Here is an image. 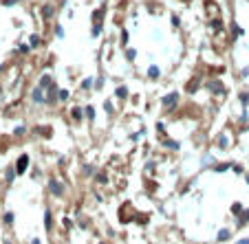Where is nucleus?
Returning <instances> with one entry per match:
<instances>
[{"mask_svg": "<svg viewBox=\"0 0 249 244\" xmlns=\"http://www.w3.org/2000/svg\"><path fill=\"white\" fill-rule=\"evenodd\" d=\"M101 18H104V7L97 9L93 13V20H95V26H93V35H99L101 33Z\"/></svg>", "mask_w": 249, "mask_h": 244, "instance_id": "f257e3e1", "label": "nucleus"}, {"mask_svg": "<svg viewBox=\"0 0 249 244\" xmlns=\"http://www.w3.org/2000/svg\"><path fill=\"white\" fill-rule=\"evenodd\" d=\"M176 101H179V93H170V95H166V97L161 99V106H163V108H172Z\"/></svg>", "mask_w": 249, "mask_h": 244, "instance_id": "f03ea898", "label": "nucleus"}, {"mask_svg": "<svg viewBox=\"0 0 249 244\" xmlns=\"http://www.w3.org/2000/svg\"><path fill=\"white\" fill-rule=\"evenodd\" d=\"M26 165H29V156H26V154H22V156L18 159V163H16V172H18V174H25V172H26Z\"/></svg>", "mask_w": 249, "mask_h": 244, "instance_id": "7ed1b4c3", "label": "nucleus"}, {"mask_svg": "<svg viewBox=\"0 0 249 244\" xmlns=\"http://www.w3.org/2000/svg\"><path fill=\"white\" fill-rule=\"evenodd\" d=\"M207 88H209V90H212L214 95H223V93H225V86L221 84L218 79H212V82L207 84Z\"/></svg>", "mask_w": 249, "mask_h": 244, "instance_id": "20e7f679", "label": "nucleus"}, {"mask_svg": "<svg viewBox=\"0 0 249 244\" xmlns=\"http://www.w3.org/2000/svg\"><path fill=\"white\" fill-rule=\"evenodd\" d=\"M209 26H212L214 33H223V20H221V18H212V20H209Z\"/></svg>", "mask_w": 249, "mask_h": 244, "instance_id": "39448f33", "label": "nucleus"}, {"mask_svg": "<svg viewBox=\"0 0 249 244\" xmlns=\"http://www.w3.org/2000/svg\"><path fill=\"white\" fill-rule=\"evenodd\" d=\"M31 97H33L35 103H44V101H46V99H44V88H42V86H38V88H35Z\"/></svg>", "mask_w": 249, "mask_h": 244, "instance_id": "423d86ee", "label": "nucleus"}, {"mask_svg": "<svg viewBox=\"0 0 249 244\" xmlns=\"http://www.w3.org/2000/svg\"><path fill=\"white\" fill-rule=\"evenodd\" d=\"M49 189H51L55 196H62V194H64V185H60L58 180H51V183H49Z\"/></svg>", "mask_w": 249, "mask_h": 244, "instance_id": "0eeeda50", "label": "nucleus"}, {"mask_svg": "<svg viewBox=\"0 0 249 244\" xmlns=\"http://www.w3.org/2000/svg\"><path fill=\"white\" fill-rule=\"evenodd\" d=\"M245 222H249V209H245L240 213V218L236 220V224H238V227H245Z\"/></svg>", "mask_w": 249, "mask_h": 244, "instance_id": "6e6552de", "label": "nucleus"}, {"mask_svg": "<svg viewBox=\"0 0 249 244\" xmlns=\"http://www.w3.org/2000/svg\"><path fill=\"white\" fill-rule=\"evenodd\" d=\"M40 86L42 88H51V86H53V79H51V75H44L40 79Z\"/></svg>", "mask_w": 249, "mask_h": 244, "instance_id": "1a4fd4ad", "label": "nucleus"}, {"mask_svg": "<svg viewBox=\"0 0 249 244\" xmlns=\"http://www.w3.org/2000/svg\"><path fill=\"white\" fill-rule=\"evenodd\" d=\"M229 235H232V233H229V229H221V231H218V242L229 240Z\"/></svg>", "mask_w": 249, "mask_h": 244, "instance_id": "9d476101", "label": "nucleus"}, {"mask_svg": "<svg viewBox=\"0 0 249 244\" xmlns=\"http://www.w3.org/2000/svg\"><path fill=\"white\" fill-rule=\"evenodd\" d=\"M44 227H46V231H51V227H53V220H51V211H44Z\"/></svg>", "mask_w": 249, "mask_h": 244, "instance_id": "9b49d317", "label": "nucleus"}, {"mask_svg": "<svg viewBox=\"0 0 249 244\" xmlns=\"http://www.w3.org/2000/svg\"><path fill=\"white\" fill-rule=\"evenodd\" d=\"M163 145L170 147V150H179V141H170V139H163Z\"/></svg>", "mask_w": 249, "mask_h": 244, "instance_id": "f8f14e48", "label": "nucleus"}, {"mask_svg": "<svg viewBox=\"0 0 249 244\" xmlns=\"http://www.w3.org/2000/svg\"><path fill=\"white\" fill-rule=\"evenodd\" d=\"M117 97H119V99H126V97H128V88H126V86H119V88H117Z\"/></svg>", "mask_w": 249, "mask_h": 244, "instance_id": "ddd939ff", "label": "nucleus"}, {"mask_svg": "<svg viewBox=\"0 0 249 244\" xmlns=\"http://www.w3.org/2000/svg\"><path fill=\"white\" fill-rule=\"evenodd\" d=\"M148 77H150V79H157V77H159V68L157 66H150L148 68Z\"/></svg>", "mask_w": 249, "mask_h": 244, "instance_id": "4468645a", "label": "nucleus"}, {"mask_svg": "<svg viewBox=\"0 0 249 244\" xmlns=\"http://www.w3.org/2000/svg\"><path fill=\"white\" fill-rule=\"evenodd\" d=\"M196 88H199V79H192L190 84H187V93H194Z\"/></svg>", "mask_w": 249, "mask_h": 244, "instance_id": "2eb2a0df", "label": "nucleus"}, {"mask_svg": "<svg viewBox=\"0 0 249 244\" xmlns=\"http://www.w3.org/2000/svg\"><path fill=\"white\" fill-rule=\"evenodd\" d=\"M227 145H229L227 136H225V134H221V136H218V147H227Z\"/></svg>", "mask_w": 249, "mask_h": 244, "instance_id": "dca6fc26", "label": "nucleus"}, {"mask_svg": "<svg viewBox=\"0 0 249 244\" xmlns=\"http://www.w3.org/2000/svg\"><path fill=\"white\" fill-rule=\"evenodd\" d=\"M5 224H13V213H11V211L5 213Z\"/></svg>", "mask_w": 249, "mask_h": 244, "instance_id": "f3484780", "label": "nucleus"}, {"mask_svg": "<svg viewBox=\"0 0 249 244\" xmlns=\"http://www.w3.org/2000/svg\"><path fill=\"white\" fill-rule=\"evenodd\" d=\"M82 88H84V90H88V88H93V79H91V77H88V79H84V82H82Z\"/></svg>", "mask_w": 249, "mask_h": 244, "instance_id": "a211bd4d", "label": "nucleus"}, {"mask_svg": "<svg viewBox=\"0 0 249 244\" xmlns=\"http://www.w3.org/2000/svg\"><path fill=\"white\" fill-rule=\"evenodd\" d=\"M73 119H75V121L82 119V108H73Z\"/></svg>", "mask_w": 249, "mask_h": 244, "instance_id": "6ab92c4d", "label": "nucleus"}, {"mask_svg": "<svg viewBox=\"0 0 249 244\" xmlns=\"http://www.w3.org/2000/svg\"><path fill=\"white\" fill-rule=\"evenodd\" d=\"M86 117L91 119V121L95 119V108H93V106H88V108H86Z\"/></svg>", "mask_w": 249, "mask_h": 244, "instance_id": "aec40b11", "label": "nucleus"}, {"mask_svg": "<svg viewBox=\"0 0 249 244\" xmlns=\"http://www.w3.org/2000/svg\"><path fill=\"white\" fill-rule=\"evenodd\" d=\"M16 174H18L16 169H11V167L7 169V180H9V183H11V180H13V176H16Z\"/></svg>", "mask_w": 249, "mask_h": 244, "instance_id": "412c9836", "label": "nucleus"}, {"mask_svg": "<svg viewBox=\"0 0 249 244\" xmlns=\"http://www.w3.org/2000/svg\"><path fill=\"white\" fill-rule=\"evenodd\" d=\"M58 97H60V101H66L68 99V90H60Z\"/></svg>", "mask_w": 249, "mask_h": 244, "instance_id": "4be33fe9", "label": "nucleus"}, {"mask_svg": "<svg viewBox=\"0 0 249 244\" xmlns=\"http://www.w3.org/2000/svg\"><path fill=\"white\" fill-rule=\"evenodd\" d=\"M31 46H40V37H38V35H31Z\"/></svg>", "mask_w": 249, "mask_h": 244, "instance_id": "5701e85b", "label": "nucleus"}, {"mask_svg": "<svg viewBox=\"0 0 249 244\" xmlns=\"http://www.w3.org/2000/svg\"><path fill=\"white\" fill-rule=\"evenodd\" d=\"M232 213H236V216H238V213H242V207L238 205V202H236V205L232 207Z\"/></svg>", "mask_w": 249, "mask_h": 244, "instance_id": "b1692460", "label": "nucleus"}, {"mask_svg": "<svg viewBox=\"0 0 249 244\" xmlns=\"http://www.w3.org/2000/svg\"><path fill=\"white\" fill-rule=\"evenodd\" d=\"M225 169H229V163H223V165H216V172H225Z\"/></svg>", "mask_w": 249, "mask_h": 244, "instance_id": "393cba45", "label": "nucleus"}, {"mask_svg": "<svg viewBox=\"0 0 249 244\" xmlns=\"http://www.w3.org/2000/svg\"><path fill=\"white\" fill-rule=\"evenodd\" d=\"M104 108H106L108 114H113V103H110V101H106V103H104Z\"/></svg>", "mask_w": 249, "mask_h": 244, "instance_id": "a878e982", "label": "nucleus"}, {"mask_svg": "<svg viewBox=\"0 0 249 244\" xmlns=\"http://www.w3.org/2000/svg\"><path fill=\"white\" fill-rule=\"evenodd\" d=\"M240 101H242V106H247V103H249V95L242 93V95H240Z\"/></svg>", "mask_w": 249, "mask_h": 244, "instance_id": "bb28decb", "label": "nucleus"}, {"mask_svg": "<svg viewBox=\"0 0 249 244\" xmlns=\"http://www.w3.org/2000/svg\"><path fill=\"white\" fill-rule=\"evenodd\" d=\"M84 174H95V167H91V165H86V167H84Z\"/></svg>", "mask_w": 249, "mask_h": 244, "instance_id": "cd10ccee", "label": "nucleus"}, {"mask_svg": "<svg viewBox=\"0 0 249 244\" xmlns=\"http://www.w3.org/2000/svg\"><path fill=\"white\" fill-rule=\"evenodd\" d=\"M51 11H53V9H51V7H44V18H46V20H49V18H51Z\"/></svg>", "mask_w": 249, "mask_h": 244, "instance_id": "c85d7f7f", "label": "nucleus"}, {"mask_svg": "<svg viewBox=\"0 0 249 244\" xmlns=\"http://www.w3.org/2000/svg\"><path fill=\"white\" fill-rule=\"evenodd\" d=\"M126 55H128V59H134V55H137V53H134V51L130 49V51H128V53H126Z\"/></svg>", "mask_w": 249, "mask_h": 244, "instance_id": "c756f323", "label": "nucleus"}, {"mask_svg": "<svg viewBox=\"0 0 249 244\" xmlns=\"http://www.w3.org/2000/svg\"><path fill=\"white\" fill-rule=\"evenodd\" d=\"M172 24H174V26H179V24H181V20H179L176 16H172Z\"/></svg>", "mask_w": 249, "mask_h": 244, "instance_id": "7c9ffc66", "label": "nucleus"}, {"mask_svg": "<svg viewBox=\"0 0 249 244\" xmlns=\"http://www.w3.org/2000/svg\"><path fill=\"white\" fill-rule=\"evenodd\" d=\"M106 180H108V178L104 176V174H99V176H97V183H106Z\"/></svg>", "mask_w": 249, "mask_h": 244, "instance_id": "2f4dec72", "label": "nucleus"}, {"mask_svg": "<svg viewBox=\"0 0 249 244\" xmlns=\"http://www.w3.org/2000/svg\"><path fill=\"white\" fill-rule=\"evenodd\" d=\"M126 42H128V33L124 31V33H121V44H126Z\"/></svg>", "mask_w": 249, "mask_h": 244, "instance_id": "473e14b6", "label": "nucleus"}, {"mask_svg": "<svg viewBox=\"0 0 249 244\" xmlns=\"http://www.w3.org/2000/svg\"><path fill=\"white\" fill-rule=\"evenodd\" d=\"M13 2H18V0H2V5H5V7H9V5H13Z\"/></svg>", "mask_w": 249, "mask_h": 244, "instance_id": "72a5a7b5", "label": "nucleus"}, {"mask_svg": "<svg viewBox=\"0 0 249 244\" xmlns=\"http://www.w3.org/2000/svg\"><path fill=\"white\" fill-rule=\"evenodd\" d=\"M236 244H249V240H247V237H242V240H238Z\"/></svg>", "mask_w": 249, "mask_h": 244, "instance_id": "f704fd0d", "label": "nucleus"}, {"mask_svg": "<svg viewBox=\"0 0 249 244\" xmlns=\"http://www.w3.org/2000/svg\"><path fill=\"white\" fill-rule=\"evenodd\" d=\"M31 244H42V242H40V240H33V242H31Z\"/></svg>", "mask_w": 249, "mask_h": 244, "instance_id": "c9c22d12", "label": "nucleus"}, {"mask_svg": "<svg viewBox=\"0 0 249 244\" xmlns=\"http://www.w3.org/2000/svg\"><path fill=\"white\" fill-rule=\"evenodd\" d=\"M183 2H187V0H183Z\"/></svg>", "mask_w": 249, "mask_h": 244, "instance_id": "e433bc0d", "label": "nucleus"}, {"mask_svg": "<svg viewBox=\"0 0 249 244\" xmlns=\"http://www.w3.org/2000/svg\"><path fill=\"white\" fill-rule=\"evenodd\" d=\"M101 244H104V242H101Z\"/></svg>", "mask_w": 249, "mask_h": 244, "instance_id": "4c0bfd02", "label": "nucleus"}, {"mask_svg": "<svg viewBox=\"0 0 249 244\" xmlns=\"http://www.w3.org/2000/svg\"><path fill=\"white\" fill-rule=\"evenodd\" d=\"M7 244H9V242H7Z\"/></svg>", "mask_w": 249, "mask_h": 244, "instance_id": "58836bf2", "label": "nucleus"}]
</instances>
